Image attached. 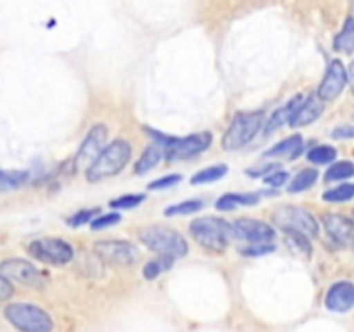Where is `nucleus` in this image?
<instances>
[{"label":"nucleus","instance_id":"1","mask_svg":"<svg viewBox=\"0 0 354 332\" xmlns=\"http://www.w3.org/2000/svg\"><path fill=\"white\" fill-rule=\"evenodd\" d=\"M140 241L142 244L147 246L151 251L158 252L159 256H166V258H182L189 252V244L182 234L169 227H162V225H152V227H145L140 230Z\"/></svg>","mask_w":354,"mask_h":332},{"label":"nucleus","instance_id":"2","mask_svg":"<svg viewBox=\"0 0 354 332\" xmlns=\"http://www.w3.org/2000/svg\"><path fill=\"white\" fill-rule=\"evenodd\" d=\"M130 158V144L124 138H116L104 149L102 154L86 169V178L88 182H100V180L118 175L128 165Z\"/></svg>","mask_w":354,"mask_h":332},{"label":"nucleus","instance_id":"3","mask_svg":"<svg viewBox=\"0 0 354 332\" xmlns=\"http://www.w3.org/2000/svg\"><path fill=\"white\" fill-rule=\"evenodd\" d=\"M147 131L154 137L156 144H158L159 147H162L166 159H169V161L192 158V156L206 151L211 145V140H213V135H211L209 131H199V133L187 135V137L182 138L168 137V135L158 133V131L152 130Z\"/></svg>","mask_w":354,"mask_h":332},{"label":"nucleus","instance_id":"4","mask_svg":"<svg viewBox=\"0 0 354 332\" xmlns=\"http://www.w3.org/2000/svg\"><path fill=\"white\" fill-rule=\"evenodd\" d=\"M3 317L19 332H52V317L31 303H10L3 308Z\"/></svg>","mask_w":354,"mask_h":332},{"label":"nucleus","instance_id":"5","mask_svg":"<svg viewBox=\"0 0 354 332\" xmlns=\"http://www.w3.org/2000/svg\"><path fill=\"white\" fill-rule=\"evenodd\" d=\"M190 234L203 248L211 251H223L234 237V225L228 223L223 218L204 216L197 218L190 223Z\"/></svg>","mask_w":354,"mask_h":332},{"label":"nucleus","instance_id":"6","mask_svg":"<svg viewBox=\"0 0 354 332\" xmlns=\"http://www.w3.org/2000/svg\"><path fill=\"white\" fill-rule=\"evenodd\" d=\"M265 123V113L263 111H252V113H239L234 118L223 137L225 151H237L248 145L256 137Z\"/></svg>","mask_w":354,"mask_h":332},{"label":"nucleus","instance_id":"7","mask_svg":"<svg viewBox=\"0 0 354 332\" xmlns=\"http://www.w3.org/2000/svg\"><path fill=\"white\" fill-rule=\"evenodd\" d=\"M273 221L279 228L289 232H296V234L304 235V237H317L320 227L318 221L315 220L313 214L308 210L299 206H282L273 213Z\"/></svg>","mask_w":354,"mask_h":332},{"label":"nucleus","instance_id":"8","mask_svg":"<svg viewBox=\"0 0 354 332\" xmlns=\"http://www.w3.org/2000/svg\"><path fill=\"white\" fill-rule=\"evenodd\" d=\"M28 252L35 259L41 263H48V265H66L75 256L73 246L69 242L54 237L35 239L28 246Z\"/></svg>","mask_w":354,"mask_h":332},{"label":"nucleus","instance_id":"9","mask_svg":"<svg viewBox=\"0 0 354 332\" xmlns=\"http://www.w3.org/2000/svg\"><path fill=\"white\" fill-rule=\"evenodd\" d=\"M93 249L100 259L120 266H130L140 258L138 249L128 241H99Z\"/></svg>","mask_w":354,"mask_h":332},{"label":"nucleus","instance_id":"10","mask_svg":"<svg viewBox=\"0 0 354 332\" xmlns=\"http://www.w3.org/2000/svg\"><path fill=\"white\" fill-rule=\"evenodd\" d=\"M107 138V128L104 127L102 123L95 124L92 130L88 131L86 138L83 140V144L80 145L78 152L75 156V166L76 168H86L88 169L90 166L95 163V159L102 154L104 144H106Z\"/></svg>","mask_w":354,"mask_h":332},{"label":"nucleus","instance_id":"11","mask_svg":"<svg viewBox=\"0 0 354 332\" xmlns=\"http://www.w3.org/2000/svg\"><path fill=\"white\" fill-rule=\"evenodd\" d=\"M0 272H2L3 277L17 280L23 286L35 287V289L40 290L45 289V279L41 277V273L31 263L24 261V259H6L2 263V266H0Z\"/></svg>","mask_w":354,"mask_h":332},{"label":"nucleus","instance_id":"12","mask_svg":"<svg viewBox=\"0 0 354 332\" xmlns=\"http://www.w3.org/2000/svg\"><path fill=\"white\" fill-rule=\"evenodd\" d=\"M348 82L349 78L344 64L335 59V61H332L330 64H328L327 73H325L324 80H322L320 83V89H318V97H320L322 100L337 99Z\"/></svg>","mask_w":354,"mask_h":332},{"label":"nucleus","instance_id":"13","mask_svg":"<svg viewBox=\"0 0 354 332\" xmlns=\"http://www.w3.org/2000/svg\"><path fill=\"white\" fill-rule=\"evenodd\" d=\"M234 234L235 237L252 242V244H266L275 237V230L268 223L259 220H249V218L235 220Z\"/></svg>","mask_w":354,"mask_h":332},{"label":"nucleus","instance_id":"14","mask_svg":"<svg viewBox=\"0 0 354 332\" xmlns=\"http://www.w3.org/2000/svg\"><path fill=\"white\" fill-rule=\"evenodd\" d=\"M325 306L330 311L346 313L354 308V284L349 280L335 282L325 296Z\"/></svg>","mask_w":354,"mask_h":332},{"label":"nucleus","instance_id":"15","mask_svg":"<svg viewBox=\"0 0 354 332\" xmlns=\"http://www.w3.org/2000/svg\"><path fill=\"white\" fill-rule=\"evenodd\" d=\"M325 225V230L330 235V239L337 244L344 246L348 244L354 235V221L351 218L342 216V214L337 213H327L322 218Z\"/></svg>","mask_w":354,"mask_h":332},{"label":"nucleus","instance_id":"16","mask_svg":"<svg viewBox=\"0 0 354 332\" xmlns=\"http://www.w3.org/2000/svg\"><path fill=\"white\" fill-rule=\"evenodd\" d=\"M322 111H324V100L318 97V93H313V95L306 97V100L297 109L292 120L289 121V124L290 127H306V124L313 123V121H317L320 118Z\"/></svg>","mask_w":354,"mask_h":332},{"label":"nucleus","instance_id":"17","mask_svg":"<svg viewBox=\"0 0 354 332\" xmlns=\"http://www.w3.org/2000/svg\"><path fill=\"white\" fill-rule=\"evenodd\" d=\"M304 142L301 135H292L289 138H283L282 142L273 145L272 149L266 151V158H289L294 159L303 152Z\"/></svg>","mask_w":354,"mask_h":332},{"label":"nucleus","instance_id":"18","mask_svg":"<svg viewBox=\"0 0 354 332\" xmlns=\"http://www.w3.org/2000/svg\"><path fill=\"white\" fill-rule=\"evenodd\" d=\"M304 100H306V99H304L303 95H296L292 100H290V102H287V106H283L282 109L277 111V113L272 116V120H270L268 123H266V127H265L266 133H272L273 130H277V128L282 127V124L286 123V121H287V123H289V121L292 120L294 114L297 113V109H299V107L303 106Z\"/></svg>","mask_w":354,"mask_h":332},{"label":"nucleus","instance_id":"19","mask_svg":"<svg viewBox=\"0 0 354 332\" xmlns=\"http://www.w3.org/2000/svg\"><path fill=\"white\" fill-rule=\"evenodd\" d=\"M259 203V194H225L216 201L220 211H230L237 206H252Z\"/></svg>","mask_w":354,"mask_h":332},{"label":"nucleus","instance_id":"20","mask_svg":"<svg viewBox=\"0 0 354 332\" xmlns=\"http://www.w3.org/2000/svg\"><path fill=\"white\" fill-rule=\"evenodd\" d=\"M162 156H165L162 147H159L158 144L149 145V147L144 151V154L140 156V159L137 161V165H135V173H138V175L147 173L149 169H152L159 161H161Z\"/></svg>","mask_w":354,"mask_h":332},{"label":"nucleus","instance_id":"21","mask_svg":"<svg viewBox=\"0 0 354 332\" xmlns=\"http://www.w3.org/2000/svg\"><path fill=\"white\" fill-rule=\"evenodd\" d=\"M334 48L344 54H353L354 52V17H348L342 26L341 33L334 38Z\"/></svg>","mask_w":354,"mask_h":332},{"label":"nucleus","instance_id":"22","mask_svg":"<svg viewBox=\"0 0 354 332\" xmlns=\"http://www.w3.org/2000/svg\"><path fill=\"white\" fill-rule=\"evenodd\" d=\"M317 180H318V169H315V168L303 169V172H299L292 180H290L289 192L290 194L304 192V190L311 189Z\"/></svg>","mask_w":354,"mask_h":332},{"label":"nucleus","instance_id":"23","mask_svg":"<svg viewBox=\"0 0 354 332\" xmlns=\"http://www.w3.org/2000/svg\"><path fill=\"white\" fill-rule=\"evenodd\" d=\"M228 172V166L227 165H214L209 166V168H204L201 172H197L196 175L192 176V185H203V183H211V182H216V180L223 178Z\"/></svg>","mask_w":354,"mask_h":332},{"label":"nucleus","instance_id":"24","mask_svg":"<svg viewBox=\"0 0 354 332\" xmlns=\"http://www.w3.org/2000/svg\"><path fill=\"white\" fill-rule=\"evenodd\" d=\"M354 176V163L339 161L334 163L325 173V182H339V180H348Z\"/></svg>","mask_w":354,"mask_h":332},{"label":"nucleus","instance_id":"25","mask_svg":"<svg viewBox=\"0 0 354 332\" xmlns=\"http://www.w3.org/2000/svg\"><path fill=\"white\" fill-rule=\"evenodd\" d=\"M286 246L290 251L296 252V255L303 256V258H310L311 244L308 241V237H304V235L296 234V232H289L286 235Z\"/></svg>","mask_w":354,"mask_h":332},{"label":"nucleus","instance_id":"26","mask_svg":"<svg viewBox=\"0 0 354 332\" xmlns=\"http://www.w3.org/2000/svg\"><path fill=\"white\" fill-rule=\"evenodd\" d=\"M28 178H30V173L24 172V169H12V172L10 169H3L2 176H0V187L6 192V190L23 185Z\"/></svg>","mask_w":354,"mask_h":332},{"label":"nucleus","instance_id":"27","mask_svg":"<svg viewBox=\"0 0 354 332\" xmlns=\"http://www.w3.org/2000/svg\"><path fill=\"white\" fill-rule=\"evenodd\" d=\"M173 265V258H166V256H159L158 259H151L149 263H145L144 270H142V273H144V277L147 280H154L158 279L159 273H162L165 270L171 268Z\"/></svg>","mask_w":354,"mask_h":332},{"label":"nucleus","instance_id":"28","mask_svg":"<svg viewBox=\"0 0 354 332\" xmlns=\"http://www.w3.org/2000/svg\"><path fill=\"white\" fill-rule=\"evenodd\" d=\"M335 158H337V151L332 145H318L308 152V159L315 165H327V163L334 161Z\"/></svg>","mask_w":354,"mask_h":332},{"label":"nucleus","instance_id":"29","mask_svg":"<svg viewBox=\"0 0 354 332\" xmlns=\"http://www.w3.org/2000/svg\"><path fill=\"white\" fill-rule=\"evenodd\" d=\"M204 203L201 199H189L183 201V203L173 204V206H168L165 210L166 216H176V214H190L196 213V211L203 210Z\"/></svg>","mask_w":354,"mask_h":332},{"label":"nucleus","instance_id":"30","mask_svg":"<svg viewBox=\"0 0 354 332\" xmlns=\"http://www.w3.org/2000/svg\"><path fill=\"white\" fill-rule=\"evenodd\" d=\"M353 197L354 183H342V185L327 190V192L324 194V199L328 201V203H344V201H351Z\"/></svg>","mask_w":354,"mask_h":332},{"label":"nucleus","instance_id":"31","mask_svg":"<svg viewBox=\"0 0 354 332\" xmlns=\"http://www.w3.org/2000/svg\"><path fill=\"white\" fill-rule=\"evenodd\" d=\"M145 201L144 194H127V196H121L118 199H113L109 203L111 208H116V210H131V208H137L138 204H142Z\"/></svg>","mask_w":354,"mask_h":332},{"label":"nucleus","instance_id":"32","mask_svg":"<svg viewBox=\"0 0 354 332\" xmlns=\"http://www.w3.org/2000/svg\"><path fill=\"white\" fill-rule=\"evenodd\" d=\"M95 214H99V208H93V210H82L78 211V213L73 214L71 218H68V225H71V227H82L86 221L92 223V221L95 220V218H93Z\"/></svg>","mask_w":354,"mask_h":332},{"label":"nucleus","instance_id":"33","mask_svg":"<svg viewBox=\"0 0 354 332\" xmlns=\"http://www.w3.org/2000/svg\"><path fill=\"white\" fill-rule=\"evenodd\" d=\"M121 221V214L118 213H107V214H102V216H97L95 220L90 223V227L93 228V230H100V228H106V227H111V225H116Z\"/></svg>","mask_w":354,"mask_h":332},{"label":"nucleus","instance_id":"34","mask_svg":"<svg viewBox=\"0 0 354 332\" xmlns=\"http://www.w3.org/2000/svg\"><path fill=\"white\" fill-rule=\"evenodd\" d=\"M182 180V175H176V173H173V175H166V176H161V178L154 180V182L149 183V189L151 190H159V189H168V187H173L176 185V183Z\"/></svg>","mask_w":354,"mask_h":332},{"label":"nucleus","instance_id":"35","mask_svg":"<svg viewBox=\"0 0 354 332\" xmlns=\"http://www.w3.org/2000/svg\"><path fill=\"white\" fill-rule=\"evenodd\" d=\"M289 178H290L289 173L279 172V169H277V172L270 173V175L265 176V183L270 187H282Z\"/></svg>","mask_w":354,"mask_h":332},{"label":"nucleus","instance_id":"36","mask_svg":"<svg viewBox=\"0 0 354 332\" xmlns=\"http://www.w3.org/2000/svg\"><path fill=\"white\" fill-rule=\"evenodd\" d=\"M275 251V246L272 244H258V246H251V248H244L242 249V255L245 256H263V255H270V252Z\"/></svg>","mask_w":354,"mask_h":332},{"label":"nucleus","instance_id":"37","mask_svg":"<svg viewBox=\"0 0 354 332\" xmlns=\"http://www.w3.org/2000/svg\"><path fill=\"white\" fill-rule=\"evenodd\" d=\"M332 137L335 140H349V138H354V124H341V127L334 128Z\"/></svg>","mask_w":354,"mask_h":332},{"label":"nucleus","instance_id":"38","mask_svg":"<svg viewBox=\"0 0 354 332\" xmlns=\"http://www.w3.org/2000/svg\"><path fill=\"white\" fill-rule=\"evenodd\" d=\"M14 294L12 284L9 282L7 277H0V301H7Z\"/></svg>","mask_w":354,"mask_h":332},{"label":"nucleus","instance_id":"39","mask_svg":"<svg viewBox=\"0 0 354 332\" xmlns=\"http://www.w3.org/2000/svg\"><path fill=\"white\" fill-rule=\"evenodd\" d=\"M268 172H275V165H266V166H263V168H259V169H248L249 175H252V176L265 175V173H268Z\"/></svg>","mask_w":354,"mask_h":332},{"label":"nucleus","instance_id":"40","mask_svg":"<svg viewBox=\"0 0 354 332\" xmlns=\"http://www.w3.org/2000/svg\"><path fill=\"white\" fill-rule=\"evenodd\" d=\"M348 78H349V85H351V90L354 92V61L348 68Z\"/></svg>","mask_w":354,"mask_h":332}]
</instances>
